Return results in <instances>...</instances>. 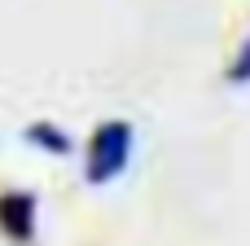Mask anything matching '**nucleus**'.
Returning <instances> with one entry per match:
<instances>
[{"label": "nucleus", "mask_w": 250, "mask_h": 246, "mask_svg": "<svg viewBox=\"0 0 250 246\" xmlns=\"http://www.w3.org/2000/svg\"><path fill=\"white\" fill-rule=\"evenodd\" d=\"M127 158H132V123H123V119L101 123L88 141V180L110 185L114 176H123Z\"/></svg>", "instance_id": "1"}, {"label": "nucleus", "mask_w": 250, "mask_h": 246, "mask_svg": "<svg viewBox=\"0 0 250 246\" xmlns=\"http://www.w3.org/2000/svg\"><path fill=\"white\" fill-rule=\"evenodd\" d=\"M0 229L13 238V242H31L35 238V198L13 189V194H0Z\"/></svg>", "instance_id": "2"}, {"label": "nucleus", "mask_w": 250, "mask_h": 246, "mask_svg": "<svg viewBox=\"0 0 250 246\" xmlns=\"http://www.w3.org/2000/svg\"><path fill=\"white\" fill-rule=\"evenodd\" d=\"M229 79L233 84H250V35H246V44H242V53L233 57V66H229Z\"/></svg>", "instance_id": "4"}, {"label": "nucleus", "mask_w": 250, "mask_h": 246, "mask_svg": "<svg viewBox=\"0 0 250 246\" xmlns=\"http://www.w3.org/2000/svg\"><path fill=\"white\" fill-rule=\"evenodd\" d=\"M26 141H35V145L48 150V154H70V136H66L62 128H53V123H31V128H26Z\"/></svg>", "instance_id": "3"}]
</instances>
